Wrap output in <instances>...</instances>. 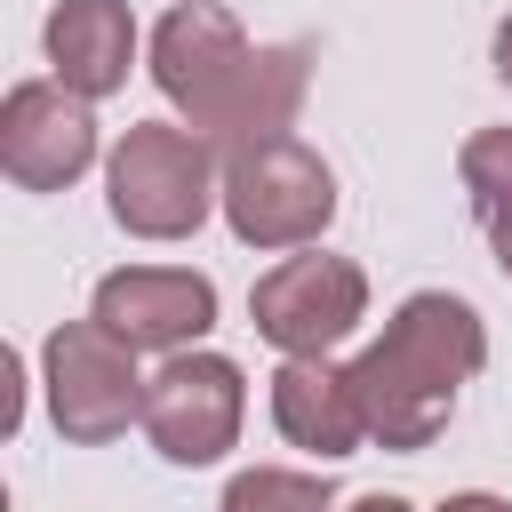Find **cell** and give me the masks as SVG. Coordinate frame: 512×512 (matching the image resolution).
<instances>
[{
  "label": "cell",
  "mask_w": 512,
  "mask_h": 512,
  "mask_svg": "<svg viewBox=\"0 0 512 512\" xmlns=\"http://www.w3.org/2000/svg\"><path fill=\"white\" fill-rule=\"evenodd\" d=\"M480 224H488V248H496V272L512 280V192H504L496 208H480Z\"/></svg>",
  "instance_id": "14"
},
{
  "label": "cell",
  "mask_w": 512,
  "mask_h": 512,
  "mask_svg": "<svg viewBox=\"0 0 512 512\" xmlns=\"http://www.w3.org/2000/svg\"><path fill=\"white\" fill-rule=\"evenodd\" d=\"M88 320L104 336H120L128 352H192L216 328V280L184 272V264H128L96 280Z\"/></svg>",
  "instance_id": "9"
},
{
  "label": "cell",
  "mask_w": 512,
  "mask_h": 512,
  "mask_svg": "<svg viewBox=\"0 0 512 512\" xmlns=\"http://www.w3.org/2000/svg\"><path fill=\"white\" fill-rule=\"evenodd\" d=\"M240 416H248V376L240 360L224 352H168L160 376L144 384V440L168 456V464H216L232 440H240Z\"/></svg>",
  "instance_id": "7"
},
{
  "label": "cell",
  "mask_w": 512,
  "mask_h": 512,
  "mask_svg": "<svg viewBox=\"0 0 512 512\" xmlns=\"http://www.w3.org/2000/svg\"><path fill=\"white\" fill-rule=\"evenodd\" d=\"M144 384L136 376V352L120 336H104L96 320H64L48 344H40V392H48V424L72 440V448H104L120 440L128 424H144Z\"/></svg>",
  "instance_id": "5"
},
{
  "label": "cell",
  "mask_w": 512,
  "mask_h": 512,
  "mask_svg": "<svg viewBox=\"0 0 512 512\" xmlns=\"http://www.w3.org/2000/svg\"><path fill=\"white\" fill-rule=\"evenodd\" d=\"M0 168L16 192H64L96 168V112L64 80H16L0 104Z\"/></svg>",
  "instance_id": "8"
},
{
  "label": "cell",
  "mask_w": 512,
  "mask_h": 512,
  "mask_svg": "<svg viewBox=\"0 0 512 512\" xmlns=\"http://www.w3.org/2000/svg\"><path fill=\"white\" fill-rule=\"evenodd\" d=\"M216 512H336L328 480L320 472H288V464H248L224 480V504Z\"/></svg>",
  "instance_id": "12"
},
{
  "label": "cell",
  "mask_w": 512,
  "mask_h": 512,
  "mask_svg": "<svg viewBox=\"0 0 512 512\" xmlns=\"http://www.w3.org/2000/svg\"><path fill=\"white\" fill-rule=\"evenodd\" d=\"M104 208L136 240H192L224 208V160L176 120H136L104 160Z\"/></svg>",
  "instance_id": "3"
},
{
  "label": "cell",
  "mask_w": 512,
  "mask_h": 512,
  "mask_svg": "<svg viewBox=\"0 0 512 512\" xmlns=\"http://www.w3.org/2000/svg\"><path fill=\"white\" fill-rule=\"evenodd\" d=\"M440 512H512V504H504V496H488V488H464V496H448Z\"/></svg>",
  "instance_id": "15"
},
{
  "label": "cell",
  "mask_w": 512,
  "mask_h": 512,
  "mask_svg": "<svg viewBox=\"0 0 512 512\" xmlns=\"http://www.w3.org/2000/svg\"><path fill=\"white\" fill-rule=\"evenodd\" d=\"M224 224L240 248H312L336 224V176L304 136H272L224 160Z\"/></svg>",
  "instance_id": "4"
},
{
  "label": "cell",
  "mask_w": 512,
  "mask_h": 512,
  "mask_svg": "<svg viewBox=\"0 0 512 512\" xmlns=\"http://www.w3.org/2000/svg\"><path fill=\"white\" fill-rule=\"evenodd\" d=\"M152 80L184 112V128L200 144H216V160H232V152L272 144V136L296 128L312 48L304 40L248 48V32L216 0H184V8H168L152 24Z\"/></svg>",
  "instance_id": "1"
},
{
  "label": "cell",
  "mask_w": 512,
  "mask_h": 512,
  "mask_svg": "<svg viewBox=\"0 0 512 512\" xmlns=\"http://www.w3.org/2000/svg\"><path fill=\"white\" fill-rule=\"evenodd\" d=\"M344 512H416V504H408V496H384V488H376V496H352Z\"/></svg>",
  "instance_id": "16"
},
{
  "label": "cell",
  "mask_w": 512,
  "mask_h": 512,
  "mask_svg": "<svg viewBox=\"0 0 512 512\" xmlns=\"http://www.w3.org/2000/svg\"><path fill=\"white\" fill-rule=\"evenodd\" d=\"M496 80H504V88H512V16H504V24H496Z\"/></svg>",
  "instance_id": "17"
},
{
  "label": "cell",
  "mask_w": 512,
  "mask_h": 512,
  "mask_svg": "<svg viewBox=\"0 0 512 512\" xmlns=\"http://www.w3.org/2000/svg\"><path fill=\"white\" fill-rule=\"evenodd\" d=\"M456 168H464L472 208H496V200L512 192V128H480V136H464Z\"/></svg>",
  "instance_id": "13"
},
{
  "label": "cell",
  "mask_w": 512,
  "mask_h": 512,
  "mask_svg": "<svg viewBox=\"0 0 512 512\" xmlns=\"http://www.w3.org/2000/svg\"><path fill=\"white\" fill-rule=\"evenodd\" d=\"M248 320L280 360H328L368 320V272L352 256H280L248 288Z\"/></svg>",
  "instance_id": "6"
},
{
  "label": "cell",
  "mask_w": 512,
  "mask_h": 512,
  "mask_svg": "<svg viewBox=\"0 0 512 512\" xmlns=\"http://www.w3.org/2000/svg\"><path fill=\"white\" fill-rule=\"evenodd\" d=\"M488 360V328L464 296L448 288H416L392 304L384 336L352 360V392L368 416V440L392 456H416L440 440V424L456 416V392L480 376Z\"/></svg>",
  "instance_id": "2"
},
{
  "label": "cell",
  "mask_w": 512,
  "mask_h": 512,
  "mask_svg": "<svg viewBox=\"0 0 512 512\" xmlns=\"http://www.w3.org/2000/svg\"><path fill=\"white\" fill-rule=\"evenodd\" d=\"M272 424L288 448L336 464L368 440V416H360V392H352V368L336 360H280L272 368Z\"/></svg>",
  "instance_id": "10"
},
{
  "label": "cell",
  "mask_w": 512,
  "mask_h": 512,
  "mask_svg": "<svg viewBox=\"0 0 512 512\" xmlns=\"http://www.w3.org/2000/svg\"><path fill=\"white\" fill-rule=\"evenodd\" d=\"M48 64H56V80L80 104L120 96L128 64H136V16H128V0H56L48 8Z\"/></svg>",
  "instance_id": "11"
}]
</instances>
